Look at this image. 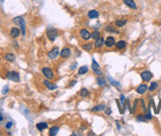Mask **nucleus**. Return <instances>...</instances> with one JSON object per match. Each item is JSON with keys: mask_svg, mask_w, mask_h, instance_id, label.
I'll return each mask as SVG.
<instances>
[{"mask_svg": "<svg viewBox=\"0 0 161 136\" xmlns=\"http://www.w3.org/2000/svg\"><path fill=\"white\" fill-rule=\"evenodd\" d=\"M13 23H14V24H17V25H19V27L21 28V31H22V35L23 36H25V34H26V23H25L24 18L21 17V16L16 17V18L13 19Z\"/></svg>", "mask_w": 161, "mask_h": 136, "instance_id": "nucleus-1", "label": "nucleus"}, {"mask_svg": "<svg viewBox=\"0 0 161 136\" xmlns=\"http://www.w3.org/2000/svg\"><path fill=\"white\" fill-rule=\"evenodd\" d=\"M47 36H48V38L51 42H54L55 38L59 37V32H57L56 29H53V28L48 29L47 30Z\"/></svg>", "mask_w": 161, "mask_h": 136, "instance_id": "nucleus-2", "label": "nucleus"}, {"mask_svg": "<svg viewBox=\"0 0 161 136\" xmlns=\"http://www.w3.org/2000/svg\"><path fill=\"white\" fill-rule=\"evenodd\" d=\"M6 78L8 80H11V81H14V82H19L20 81V75L16 71H9V72H7Z\"/></svg>", "mask_w": 161, "mask_h": 136, "instance_id": "nucleus-3", "label": "nucleus"}, {"mask_svg": "<svg viewBox=\"0 0 161 136\" xmlns=\"http://www.w3.org/2000/svg\"><path fill=\"white\" fill-rule=\"evenodd\" d=\"M42 72H43L44 76L48 79V80H52V79L54 78V73H53L52 69H51V68L44 67L43 69H42Z\"/></svg>", "mask_w": 161, "mask_h": 136, "instance_id": "nucleus-4", "label": "nucleus"}, {"mask_svg": "<svg viewBox=\"0 0 161 136\" xmlns=\"http://www.w3.org/2000/svg\"><path fill=\"white\" fill-rule=\"evenodd\" d=\"M92 70H93V72H94L97 76H102L103 72H102V70H101V67H100V65L97 63V61H96L95 59L92 60Z\"/></svg>", "mask_w": 161, "mask_h": 136, "instance_id": "nucleus-5", "label": "nucleus"}, {"mask_svg": "<svg viewBox=\"0 0 161 136\" xmlns=\"http://www.w3.org/2000/svg\"><path fill=\"white\" fill-rule=\"evenodd\" d=\"M59 55V48L57 47V46L53 47L51 51H49V53H48V57H49L51 60L55 59V58H56Z\"/></svg>", "mask_w": 161, "mask_h": 136, "instance_id": "nucleus-6", "label": "nucleus"}, {"mask_svg": "<svg viewBox=\"0 0 161 136\" xmlns=\"http://www.w3.org/2000/svg\"><path fill=\"white\" fill-rule=\"evenodd\" d=\"M152 73L150 72V71H148V70H144V71H142L141 73H140V77H141V79L144 81V82H148V81H150L151 80V78H152Z\"/></svg>", "mask_w": 161, "mask_h": 136, "instance_id": "nucleus-7", "label": "nucleus"}, {"mask_svg": "<svg viewBox=\"0 0 161 136\" xmlns=\"http://www.w3.org/2000/svg\"><path fill=\"white\" fill-rule=\"evenodd\" d=\"M79 35H80V38L84 40H89L91 38V34L89 33V31L87 29H82L79 31Z\"/></svg>", "mask_w": 161, "mask_h": 136, "instance_id": "nucleus-8", "label": "nucleus"}, {"mask_svg": "<svg viewBox=\"0 0 161 136\" xmlns=\"http://www.w3.org/2000/svg\"><path fill=\"white\" fill-rule=\"evenodd\" d=\"M59 55L61 58H68L71 55V49L68 47H64L61 49V51L59 52Z\"/></svg>", "mask_w": 161, "mask_h": 136, "instance_id": "nucleus-9", "label": "nucleus"}, {"mask_svg": "<svg viewBox=\"0 0 161 136\" xmlns=\"http://www.w3.org/2000/svg\"><path fill=\"white\" fill-rule=\"evenodd\" d=\"M148 90V86L146 84H140L139 87L136 88V93L139 95H143L146 93V91Z\"/></svg>", "mask_w": 161, "mask_h": 136, "instance_id": "nucleus-10", "label": "nucleus"}, {"mask_svg": "<svg viewBox=\"0 0 161 136\" xmlns=\"http://www.w3.org/2000/svg\"><path fill=\"white\" fill-rule=\"evenodd\" d=\"M105 45L109 48L115 46V45H116V39H115V38L114 37H108V38H106V40H105Z\"/></svg>", "mask_w": 161, "mask_h": 136, "instance_id": "nucleus-11", "label": "nucleus"}, {"mask_svg": "<svg viewBox=\"0 0 161 136\" xmlns=\"http://www.w3.org/2000/svg\"><path fill=\"white\" fill-rule=\"evenodd\" d=\"M20 34H21V30H20L19 28H12V29H11L10 35H11V37H12L13 38L19 37V36H20Z\"/></svg>", "mask_w": 161, "mask_h": 136, "instance_id": "nucleus-12", "label": "nucleus"}, {"mask_svg": "<svg viewBox=\"0 0 161 136\" xmlns=\"http://www.w3.org/2000/svg\"><path fill=\"white\" fill-rule=\"evenodd\" d=\"M99 12L96 11V10H90L89 12L87 13V16L89 19H97L99 17Z\"/></svg>", "mask_w": 161, "mask_h": 136, "instance_id": "nucleus-13", "label": "nucleus"}, {"mask_svg": "<svg viewBox=\"0 0 161 136\" xmlns=\"http://www.w3.org/2000/svg\"><path fill=\"white\" fill-rule=\"evenodd\" d=\"M105 45V39L103 38H97L95 40V44H94V46H95L96 48H101L103 45Z\"/></svg>", "mask_w": 161, "mask_h": 136, "instance_id": "nucleus-14", "label": "nucleus"}, {"mask_svg": "<svg viewBox=\"0 0 161 136\" xmlns=\"http://www.w3.org/2000/svg\"><path fill=\"white\" fill-rule=\"evenodd\" d=\"M124 1V3L128 6V7H130L131 9H136V4H135V2L133 1V0H123Z\"/></svg>", "mask_w": 161, "mask_h": 136, "instance_id": "nucleus-15", "label": "nucleus"}, {"mask_svg": "<svg viewBox=\"0 0 161 136\" xmlns=\"http://www.w3.org/2000/svg\"><path fill=\"white\" fill-rule=\"evenodd\" d=\"M44 84L45 85V87H47L49 90H56V89H57V86H56L55 84L51 83L49 80H44Z\"/></svg>", "mask_w": 161, "mask_h": 136, "instance_id": "nucleus-16", "label": "nucleus"}, {"mask_svg": "<svg viewBox=\"0 0 161 136\" xmlns=\"http://www.w3.org/2000/svg\"><path fill=\"white\" fill-rule=\"evenodd\" d=\"M36 127H37V129L39 131H43V130H44V129H47L49 127V124L47 122H39V123H37Z\"/></svg>", "mask_w": 161, "mask_h": 136, "instance_id": "nucleus-17", "label": "nucleus"}, {"mask_svg": "<svg viewBox=\"0 0 161 136\" xmlns=\"http://www.w3.org/2000/svg\"><path fill=\"white\" fill-rule=\"evenodd\" d=\"M116 48L119 49V50H122V49H124L125 48V46H126V43L124 42V40H119L118 43H116Z\"/></svg>", "mask_w": 161, "mask_h": 136, "instance_id": "nucleus-18", "label": "nucleus"}, {"mask_svg": "<svg viewBox=\"0 0 161 136\" xmlns=\"http://www.w3.org/2000/svg\"><path fill=\"white\" fill-rule=\"evenodd\" d=\"M15 54H13V53L11 52H8L6 53L5 55H4V59L6 61H9V62H13V61L15 60Z\"/></svg>", "mask_w": 161, "mask_h": 136, "instance_id": "nucleus-19", "label": "nucleus"}, {"mask_svg": "<svg viewBox=\"0 0 161 136\" xmlns=\"http://www.w3.org/2000/svg\"><path fill=\"white\" fill-rule=\"evenodd\" d=\"M104 110H106V106H105V104H101V105H98V106H94V107H92V112H102Z\"/></svg>", "mask_w": 161, "mask_h": 136, "instance_id": "nucleus-20", "label": "nucleus"}, {"mask_svg": "<svg viewBox=\"0 0 161 136\" xmlns=\"http://www.w3.org/2000/svg\"><path fill=\"white\" fill-rule=\"evenodd\" d=\"M96 82L98 84V86H100V87H105V86H106V80H105L104 78H102L101 76H98Z\"/></svg>", "mask_w": 161, "mask_h": 136, "instance_id": "nucleus-21", "label": "nucleus"}, {"mask_svg": "<svg viewBox=\"0 0 161 136\" xmlns=\"http://www.w3.org/2000/svg\"><path fill=\"white\" fill-rule=\"evenodd\" d=\"M59 126H52V127H51V129H50V135L55 136L59 133Z\"/></svg>", "mask_w": 161, "mask_h": 136, "instance_id": "nucleus-22", "label": "nucleus"}, {"mask_svg": "<svg viewBox=\"0 0 161 136\" xmlns=\"http://www.w3.org/2000/svg\"><path fill=\"white\" fill-rule=\"evenodd\" d=\"M105 31L106 32H109V33H114V34H120V31H118L116 28L112 27V26H108L105 28Z\"/></svg>", "mask_w": 161, "mask_h": 136, "instance_id": "nucleus-23", "label": "nucleus"}, {"mask_svg": "<svg viewBox=\"0 0 161 136\" xmlns=\"http://www.w3.org/2000/svg\"><path fill=\"white\" fill-rule=\"evenodd\" d=\"M93 46H94V45H92V44L87 43V44H84V45H82V48H83L84 50H86V51H90V50H92Z\"/></svg>", "mask_w": 161, "mask_h": 136, "instance_id": "nucleus-24", "label": "nucleus"}, {"mask_svg": "<svg viewBox=\"0 0 161 136\" xmlns=\"http://www.w3.org/2000/svg\"><path fill=\"white\" fill-rule=\"evenodd\" d=\"M88 72V67L87 66H81L78 69V75H84Z\"/></svg>", "mask_w": 161, "mask_h": 136, "instance_id": "nucleus-25", "label": "nucleus"}, {"mask_svg": "<svg viewBox=\"0 0 161 136\" xmlns=\"http://www.w3.org/2000/svg\"><path fill=\"white\" fill-rule=\"evenodd\" d=\"M100 37H101V35H100V32H99V31H93L92 34H91V38L94 39V40H96L97 38H99Z\"/></svg>", "mask_w": 161, "mask_h": 136, "instance_id": "nucleus-26", "label": "nucleus"}, {"mask_svg": "<svg viewBox=\"0 0 161 136\" xmlns=\"http://www.w3.org/2000/svg\"><path fill=\"white\" fill-rule=\"evenodd\" d=\"M125 24H126V20H116V22H115V25L119 28L124 27Z\"/></svg>", "mask_w": 161, "mask_h": 136, "instance_id": "nucleus-27", "label": "nucleus"}, {"mask_svg": "<svg viewBox=\"0 0 161 136\" xmlns=\"http://www.w3.org/2000/svg\"><path fill=\"white\" fill-rule=\"evenodd\" d=\"M157 88H158V83H157V82H152V83L150 84V86L148 87V91H149V92H153V91H155Z\"/></svg>", "mask_w": 161, "mask_h": 136, "instance_id": "nucleus-28", "label": "nucleus"}, {"mask_svg": "<svg viewBox=\"0 0 161 136\" xmlns=\"http://www.w3.org/2000/svg\"><path fill=\"white\" fill-rule=\"evenodd\" d=\"M79 94H80L81 97H84V98H85V97H88V96H89L90 93H89V91H88L86 88H82L80 90V93H79Z\"/></svg>", "mask_w": 161, "mask_h": 136, "instance_id": "nucleus-29", "label": "nucleus"}, {"mask_svg": "<svg viewBox=\"0 0 161 136\" xmlns=\"http://www.w3.org/2000/svg\"><path fill=\"white\" fill-rule=\"evenodd\" d=\"M108 80L110 81V83L112 84L113 86H115V87H117V88H120V87H121V84L119 83V82H117V81H115V80H114L112 77H110V76L108 77Z\"/></svg>", "mask_w": 161, "mask_h": 136, "instance_id": "nucleus-30", "label": "nucleus"}, {"mask_svg": "<svg viewBox=\"0 0 161 136\" xmlns=\"http://www.w3.org/2000/svg\"><path fill=\"white\" fill-rule=\"evenodd\" d=\"M136 120L139 121V122H145L147 119L145 118V116H144V115H142V114H139V115H136Z\"/></svg>", "mask_w": 161, "mask_h": 136, "instance_id": "nucleus-31", "label": "nucleus"}, {"mask_svg": "<svg viewBox=\"0 0 161 136\" xmlns=\"http://www.w3.org/2000/svg\"><path fill=\"white\" fill-rule=\"evenodd\" d=\"M137 103H139V100L136 99V100H134V103H133V106L132 107V111H131V114H133V113H135V110H136V106H137Z\"/></svg>", "mask_w": 161, "mask_h": 136, "instance_id": "nucleus-32", "label": "nucleus"}, {"mask_svg": "<svg viewBox=\"0 0 161 136\" xmlns=\"http://www.w3.org/2000/svg\"><path fill=\"white\" fill-rule=\"evenodd\" d=\"M139 102H140V105H141V107H142L143 112H144V113H147V108L145 107V104H144V100H143V99H141V100H139Z\"/></svg>", "mask_w": 161, "mask_h": 136, "instance_id": "nucleus-33", "label": "nucleus"}, {"mask_svg": "<svg viewBox=\"0 0 161 136\" xmlns=\"http://www.w3.org/2000/svg\"><path fill=\"white\" fill-rule=\"evenodd\" d=\"M8 92H9V86L6 85V86H4V88L2 89V94H3V95H6Z\"/></svg>", "mask_w": 161, "mask_h": 136, "instance_id": "nucleus-34", "label": "nucleus"}, {"mask_svg": "<svg viewBox=\"0 0 161 136\" xmlns=\"http://www.w3.org/2000/svg\"><path fill=\"white\" fill-rule=\"evenodd\" d=\"M116 103H117L118 107H119V110H120V113H124V111H123V108H122V106H121V102H120L119 100H116Z\"/></svg>", "mask_w": 161, "mask_h": 136, "instance_id": "nucleus-35", "label": "nucleus"}, {"mask_svg": "<svg viewBox=\"0 0 161 136\" xmlns=\"http://www.w3.org/2000/svg\"><path fill=\"white\" fill-rule=\"evenodd\" d=\"M144 116H145V118H146L147 120H150V119L152 118V115H151V113H150V112H147V113H145V114H144Z\"/></svg>", "mask_w": 161, "mask_h": 136, "instance_id": "nucleus-36", "label": "nucleus"}, {"mask_svg": "<svg viewBox=\"0 0 161 136\" xmlns=\"http://www.w3.org/2000/svg\"><path fill=\"white\" fill-rule=\"evenodd\" d=\"M12 125H13V122H12V121H9V122H7V124H6V128L10 129L12 127Z\"/></svg>", "mask_w": 161, "mask_h": 136, "instance_id": "nucleus-37", "label": "nucleus"}, {"mask_svg": "<svg viewBox=\"0 0 161 136\" xmlns=\"http://www.w3.org/2000/svg\"><path fill=\"white\" fill-rule=\"evenodd\" d=\"M76 83H77V81H76V80H73V81H71V82L69 83V87H73V86Z\"/></svg>", "mask_w": 161, "mask_h": 136, "instance_id": "nucleus-38", "label": "nucleus"}, {"mask_svg": "<svg viewBox=\"0 0 161 136\" xmlns=\"http://www.w3.org/2000/svg\"><path fill=\"white\" fill-rule=\"evenodd\" d=\"M160 107H161V101H160V103H159V106H158V107L156 108V112H155V113H159V111H160Z\"/></svg>", "mask_w": 161, "mask_h": 136, "instance_id": "nucleus-39", "label": "nucleus"}, {"mask_svg": "<svg viewBox=\"0 0 161 136\" xmlns=\"http://www.w3.org/2000/svg\"><path fill=\"white\" fill-rule=\"evenodd\" d=\"M106 110H107V111L105 112V113H106V114H111V113H112V111H111L110 107H109V108H106Z\"/></svg>", "mask_w": 161, "mask_h": 136, "instance_id": "nucleus-40", "label": "nucleus"}, {"mask_svg": "<svg viewBox=\"0 0 161 136\" xmlns=\"http://www.w3.org/2000/svg\"><path fill=\"white\" fill-rule=\"evenodd\" d=\"M116 123H117V127H118V129H119V130H120V129H121V125H120V123H119V122H116Z\"/></svg>", "mask_w": 161, "mask_h": 136, "instance_id": "nucleus-41", "label": "nucleus"}, {"mask_svg": "<svg viewBox=\"0 0 161 136\" xmlns=\"http://www.w3.org/2000/svg\"><path fill=\"white\" fill-rule=\"evenodd\" d=\"M3 119H4V117H3V116H2L1 114H0V121H2Z\"/></svg>", "mask_w": 161, "mask_h": 136, "instance_id": "nucleus-42", "label": "nucleus"}]
</instances>
